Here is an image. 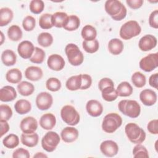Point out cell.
<instances>
[{
  "instance_id": "49",
  "label": "cell",
  "mask_w": 158,
  "mask_h": 158,
  "mask_svg": "<svg viewBox=\"0 0 158 158\" xmlns=\"http://www.w3.org/2000/svg\"><path fill=\"white\" fill-rule=\"evenodd\" d=\"M81 86L80 89H88L92 84V78L88 74H81Z\"/></svg>"
},
{
  "instance_id": "24",
  "label": "cell",
  "mask_w": 158,
  "mask_h": 158,
  "mask_svg": "<svg viewBox=\"0 0 158 158\" xmlns=\"http://www.w3.org/2000/svg\"><path fill=\"white\" fill-rule=\"evenodd\" d=\"M123 42L118 38H112L108 43V50L114 56L120 54L123 50Z\"/></svg>"
},
{
  "instance_id": "18",
  "label": "cell",
  "mask_w": 158,
  "mask_h": 158,
  "mask_svg": "<svg viewBox=\"0 0 158 158\" xmlns=\"http://www.w3.org/2000/svg\"><path fill=\"white\" fill-rule=\"evenodd\" d=\"M78 135V131L77 128L72 127H67L61 131L60 137L65 143H70L77 139Z\"/></svg>"
},
{
  "instance_id": "50",
  "label": "cell",
  "mask_w": 158,
  "mask_h": 158,
  "mask_svg": "<svg viewBox=\"0 0 158 158\" xmlns=\"http://www.w3.org/2000/svg\"><path fill=\"white\" fill-rule=\"evenodd\" d=\"M110 86L114 87V81L109 78H102L98 83V87L100 91H102L104 88Z\"/></svg>"
},
{
  "instance_id": "53",
  "label": "cell",
  "mask_w": 158,
  "mask_h": 158,
  "mask_svg": "<svg viewBox=\"0 0 158 158\" xmlns=\"http://www.w3.org/2000/svg\"><path fill=\"white\" fill-rule=\"evenodd\" d=\"M149 84L151 86L157 89L158 88V73H156L151 75L149 78Z\"/></svg>"
},
{
  "instance_id": "17",
  "label": "cell",
  "mask_w": 158,
  "mask_h": 158,
  "mask_svg": "<svg viewBox=\"0 0 158 158\" xmlns=\"http://www.w3.org/2000/svg\"><path fill=\"white\" fill-rule=\"evenodd\" d=\"M86 109L89 115L96 117L102 114L103 112V106L99 101L96 99H91L87 102L86 104Z\"/></svg>"
},
{
  "instance_id": "34",
  "label": "cell",
  "mask_w": 158,
  "mask_h": 158,
  "mask_svg": "<svg viewBox=\"0 0 158 158\" xmlns=\"http://www.w3.org/2000/svg\"><path fill=\"white\" fill-rule=\"evenodd\" d=\"M80 24V20L78 17L75 15H70L68 17L67 22L63 27L67 31H75L77 30Z\"/></svg>"
},
{
  "instance_id": "9",
  "label": "cell",
  "mask_w": 158,
  "mask_h": 158,
  "mask_svg": "<svg viewBox=\"0 0 158 158\" xmlns=\"http://www.w3.org/2000/svg\"><path fill=\"white\" fill-rule=\"evenodd\" d=\"M141 70L150 72L158 67V53H151L142 58L139 63Z\"/></svg>"
},
{
  "instance_id": "25",
  "label": "cell",
  "mask_w": 158,
  "mask_h": 158,
  "mask_svg": "<svg viewBox=\"0 0 158 158\" xmlns=\"http://www.w3.org/2000/svg\"><path fill=\"white\" fill-rule=\"evenodd\" d=\"M81 82V74L72 76L67 80L65 86L70 91H77L80 89Z\"/></svg>"
},
{
  "instance_id": "27",
  "label": "cell",
  "mask_w": 158,
  "mask_h": 158,
  "mask_svg": "<svg viewBox=\"0 0 158 158\" xmlns=\"http://www.w3.org/2000/svg\"><path fill=\"white\" fill-rule=\"evenodd\" d=\"M14 109L18 114L23 115L31 110V105L30 102L27 99H19L15 103Z\"/></svg>"
},
{
  "instance_id": "35",
  "label": "cell",
  "mask_w": 158,
  "mask_h": 158,
  "mask_svg": "<svg viewBox=\"0 0 158 158\" xmlns=\"http://www.w3.org/2000/svg\"><path fill=\"white\" fill-rule=\"evenodd\" d=\"M101 91L102 98L105 101H108V102L114 101L118 97V94H117L116 89H115L114 87H112V86L107 87L106 88H104Z\"/></svg>"
},
{
  "instance_id": "43",
  "label": "cell",
  "mask_w": 158,
  "mask_h": 158,
  "mask_svg": "<svg viewBox=\"0 0 158 158\" xmlns=\"http://www.w3.org/2000/svg\"><path fill=\"white\" fill-rule=\"evenodd\" d=\"M62 84L60 81L55 77H51L48 78L46 82V88L52 92L59 91L61 88Z\"/></svg>"
},
{
  "instance_id": "7",
  "label": "cell",
  "mask_w": 158,
  "mask_h": 158,
  "mask_svg": "<svg viewBox=\"0 0 158 158\" xmlns=\"http://www.w3.org/2000/svg\"><path fill=\"white\" fill-rule=\"evenodd\" d=\"M60 116L62 120L70 126L77 125L80 120L79 113L71 105H66L62 107L60 110Z\"/></svg>"
},
{
  "instance_id": "15",
  "label": "cell",
  "mask_w": 158,
  "mask_h": 158,
  "mask_svg": "<svg viewBox=\"0 0 158 158\" xmlns=\"http://www.w3.org/2000/svg\"><path fill=\"white\" fill-rule=\"evenodd\" d=\"M47 64L50 69L54 71H60L62 70L65 66V60L59 54H54L49 56Z\"/></svg>"
},
{
  "instance_id": "52",
  "label": "cell",
  "mask_w": 158,
  "mask_h": 158,
  "mask_svg": "<svg viewBox=\"0 0 158 158\" xmlns=\"http://www.w3.org/2000/svg\"><path fill=\"white\" fill-rule=\"evenodd\" d=\"M143 0H127L126 3L127 5L133 9H138L140 8L143 4Z\"/></svg>"
},
{
  "instance_id": "51",
  "label": "cell",
  "mask_w": 158,
  "mask_h": 158,
  "mask_svg": "<svg viewBox=\"0 0 158 158\" xmlns=\"http://www.w3.org/2000/svg\"><path fill=\"white\" fill-rule=\"evenodd\" d=\"M147 129L151 134H158V120L154 119L151 120L147 125Z\"/></svg>"
},
{
  "instance_id": "13",
  "label": "cell",
  "mask_w": 158,
  "mask_h": 158,
  "mask_svg": "<svg viewBox=\"0 0 158 158\" xmlns=\"http://www.w3.org/2000/svg\"><path fill=\"white\" fill-rule=\"evenodd\" d=\"M157 43V38L152 35H146L141 37L138 43V46L142 51H148L154 48Z\"/></svg>"
},
{
  "instance_id": "42",
  "label": "cell",
  "mask_w": 158,
  "mask_h": 158,
  "mask_svg": "<svg viewBox=\"0 0 158 158\" xmlns=\"http://www.w3.org/2000/svg\"><path fill=\"white\" fill-rule=\"evenodd\" d=\"M133 156L135 158H149V153L145 146L141 144H136L133 149Z\"/></svg>"
},
{
  "instance_id": "55",
  "label": "cell",
  "mask_w": 158,
  "mask_h": 158,
  "mask_svg": "<svg viewBox=\"0 0 158 158\" xmlns=\"http://www.w3.org/2000/svg\"><path fill=\"white\" fill-rule=\"evenodd\" d=\"M48 157V156L47 155H46L45 154H44V153H43V152H37L35 155H34L33 156V157L35 158V157H38V158H41V157Z\"/></svg>"
},
{
  "instance_id": "54",
  "label": "cell",
  "mask_w": 158,
  "mask_h": 158,
  "mask_svg": "<svg viewBox=\"0 0 158 158\" xmlns=\"http://www.w3.org/2000/svg\"><path fill=\"white\" fill-rule=\"evenodd\" d=\"M1 125V137L7 133L9 130V125L7 121L4 120H0Z\"/></svg>"
},
{
  "instance_id": "36",
  "label": "cell",
  "mask_w": 158,
  "mask_h": 158,
  "mask_svg": "<svg viewBox=\"0 0 158 158\" xmlns=\"http://www.w3.org/2000/svg\"><path fill=\"white\" fill-rule=\"evenodd\" d=\"M2 144L8 149H14L19 145V138L15 134H9L3 139Z\"/></svg>"
},
{
  "instance_id": "6",
  "label": "cell",
  "mask_w": 158,
  "mask_h": 158,
  "mask_svg": "<svg viewBox=\"0 0 158 158\" xmlns=\"http://www.w3.org/2000/svg\"><path fill=\"white\" fill-rule=\"evenodd\" d=\"M65 52L68 61L72 65L78 66L83 63L84 56L78 46L75 44H68L65 48Z\"/></svg>"
},
{
  "instance_id": "38",
  "label": "cell",
  "mask_w": 158,
  "mask_h": 158,
  "mask_svg": "<svg viewBox=\"0 0 158 158\" xmlns=\"http://www.w3.org/2000/svg\"><path fill=\"white\" fill-rule=\"evenodd\" d=\"M82 46L83 49L86 52L93 54L98 51L99 48V43L96 39L92 41L84 40L82 43Z\"/></svg>"
},
{
  "instance_id": "14",
  "label": "cell",
  "mask_w": 158,
  "mask_h": 158,
  "mask_svg": "<svg viewBox=\"0 0 158 158\" xmlns=\"http://www.w3.org/2000/svg\"><path fill=\"white\" fill-rule=\"evenodd\" d=\"M20 128L24 133H34L38 128V122L33 117H27L20 122Z\"/></svg>"
},
{
  "instance_id": "46",
  "label": "cell",
  "mask_w": 158,
  "mask_h": 158,
  "mask_svg": "<svg viewBox=\"0 0 158 158\" xmlns=\"http://www.w3.org/2000/svg\"><path fill=\"white\" fill-rule=\"evenodd\" d=\"M12 116V110L10 106L6 104L0 106V120L8 121Z\"/></svg>"
},
{
  "instance_id": "47",
  "label": "cell",
  "mask_w": 158,
  "mask_h": 158,
  "mask_svg": "<svg viewBox=\"0 0 158 158\" xmlns=\"http://www.w3.org/2000/svg\"><path fill=\"white\" fill-rule=\"evenodd\" d=\"M30 155L28 150L20 148L17 149H15L12 154V157L13 158H30Z\"/></svg>"
},
{
  "instance_id": "20",
  "label": "cell",
  "mask_w": 158,
  "mask_h": 158,
  "mask_svg": "<svg viewBox=\"0 0 158 158\" xmlns=\"http://www.w3.org/2000/svg\"><path fill=\"white\" fill-rule=\"evenodd\" d=\"M56 118L52 113H46L43 114L40 119V125L44 130H52L56 125Z\"/></svg>"
},
{
  "instance_id": "12",
  "label": "cell",
  "mask_w": 158,
  "mask_h": 158,
  "mask_svg": "<svg viewBox=\"0 0 158 158\" xmlns=\"http://www.w3.org/2000/svg\"><path fill=\"white\" fill-rule=\"evenodd\" d=\"M35 46L33 44L28 40H25L20 43L17 47V51L19 56L24 59H30L35 51Z\"/></svg>"
},
{
  "instance_id": "16",
  "label": "cell",
  "mask_w": 158,
  "mask_h": 158,
  "mask_svg": "<svg viewBox=\"0 0 158 158\" xmlns=\"http://www.w3.org/2000/svg\"><path fill=\"white\" fill-rule=\"evenodd\" d=\"M157 94L151 89H144L139 94V99L141 102L147 106H151L157 102Z\"/></svg>"
},
{
  "instance_id": "1",
  "label": "cell",
  "mask_w": 158,
  "mask_h": 158,
  "mask_svg": "<svg viewBox=\"0 0 158 158\" xmlns=\"http://www.w3.org/2000/svg\"><path fill=\"white\" fill-rule=\"evenodd\" d=\"M104 9L108 15L115 21H120L125 18L127 10L125 6L117 0H107L104 4Z\"/></svg>"
},
{
  "instance_id": "44",
  "label": "cell",
  "mask_w": 158,
  "mask_h": 158,
  "mask_svg": "<svg viewBox=\"0 0 158 158\" xmlns=\"http://www.w3.org/2000/svg\"><path fill=\"white\" fill-rule=\"evenodd\" d=\"M29 8L33 14H39L43 11L44 3L42 0H32L30 2Z\"/></svg>"
},
{
  "instance_id": "39",
  "label": "cell",
  "mask_w": 158,
  "mask_h": 158,
  "mask_svg": "<svg viewBox=\"0 0 158 158\" xmlns=\"http://www.w3.org/2000/svg\"><path fill=\"white\" fill-rule=\"evenodd\" d=\"M39 25L44 30L50 29L54 27L52 23V14L46 13L41 15L39 19Z\"/></svg>"
},
{
  "instance_id": "32",
  "label": "cell",
  "mask_w": 158,
  "mask_h": 158,
  "mask_svg": "<svg viewBox=\"0 0 158 158\" xmlns=\"http://www.w3.org/2000/svg\"><path fill=\"white\" fill-rule=\"evenodd\" d=\"M117 92L118 96L127 97L130 96L133 91V87L127 81L121 82L117 87Z\"/></svg>"
},
{
  "instance_id": "31",
  "label": "cell",
  "mask_w": 158,
  "mask_h": 158,
  "mask_svg": "<svg viewBox=\"0 0 158 158\" xmlns=\"http://www.w3.org/2000/svg\"><path fill=\"white\" fill-rule=\"evenodd\" d=\"M81 35L85 41H92L96 39L97 36V31L92 25H86L83 27L81 31Z\"/></svg>"
},
{
  "instance_id": "40",
  "label": "cell",
  "mask_w": 158,
  "mask_h": 158,
  "mask_svg": "<svg viewBox=\"0 0 158 158\" xmlns=\"http://www.w3.org/2000/svg\"><path fill=\"white\" fill-rule=\"evenodd\" d=\"M131 81L136 88L143 87L146 82L145 75L140 72H136L131 75Z\"/></svg>"
},
{
  "instance_id": "56",
  "label": "cell",
  "mask_w": 158,
  "mask_h": 158,
  "mask_svg": "<svg viewBox=\"0 0 158 158\" xmlns=\"http://www.w3.org/2000/svg\"><path fill=\"white\" fill-rule=\"evenodd\" d=\"M1 44H2V43H3V41H4V40H5V39H4V35H3V33L1 31Z\"/></svg>"
},
{
  "instance_id": "10",
  "label": "cell",
  "mask_w": 158,
  "mask_h": 158,
  "mask_svg": "<svg viewBox=\"0 0 158 158\" xmlns=\"http://www.w3.org/2000/svg\"><path fill=\"white\" fill-rule=\"evenodd\" d=\"M53 103L52 95L48 92H41L36 98V105L41 110L49 109Z\"/></svg>"
},
{
  "instance_id": "21",
  "label": "cell",
  "mask_w": 158,
  "mask_h": 158,
  "mask_svg": "<svg viewBox=\"0 0 158 158\" xmlns=\"http://www.w3.org/2000/svg\"><path fill=\"white\" fill-rule=\"evenodd\" d=\"M43 75L42 69L37 66H30L25 69V77L27 79L36 81L41 79Z\"/></svg>"
},
{
  "instance_id": "22",
  "label": "cell",
  "mask_w": 158,
  "mask_h": 158,
  "mask_svg": "<svg viewBox=\"0 0 158 158\" xmlns=\"http://www.w3.org/2000/svg\"><path fill=\"white\" fill-rule=\"evenodd\" d=\"M20 141L22 144L33 148L37 145L39 141V136L35 132L32 133H22L20 138Z\"/></svg>"
},
{
  "instance_id": "41",
  "label": "cell",
  "mask_w": 158,
  "mask_h": 158,
  "mask_svg": "<svg viewBox=\"0 0 158 158\" xmlns=\"http://www.w3.org/2000/svg\"><path fill=\"white\" fill-rule=\"evenodd\" d=\"M45 56V52L43 49L38 47H35L34 52L30 58V60L34 64H41L44 61Z\"/></svg>"
},
{
  "instance_id": "4",
  "label": "cell",
  "mask_w": 158,
  "mask_h": 158,
  "mask_svg": "<svg viewBox=\"0 0 158 158\" xmlns=\"http://www.w3.org/2000/svg\"><path fill=\"white\" fill-rule=\"evenodd\" d=\"M122 124V118L120 115L115 112L107 114L102 122V130L107 133L115 132Z\"/></svg>"
},
{
  "instance_id": "26",
  "label": "cell",
  "mask_w": 158,
  "mask_h": 158,
  "mask_svg": "<svg viewBox=\"0 0 158 158\" xmlns=\"http://www.w3.org/2000/svg\"><path fill=\"white\" fill-rule=\"evenodd\" d=\"M1 60L4 65L7 67L12 66L16 63L17 56L13 51L6 49L2 52Z\"/></svg>"
},
{
  "instance_id": "11",
  "label": "cell",
  "mask_w": 158,
  "mask_h": 158,
  "mask_svg": "<svg viewBox=\"0 0 158 158\" xmlns=\"http://www.w3.org/2000/svg\"><path fill=\"white\" fill-rule=\"evenodd\" d=\"M100 150L103 155L106 157H112L117 154L118 146L117 144L112 140H106L101 143Z\"/></svg>"
},
{
  "instance_id": "30",
  "label": "cell",
  "mask_w": 158,
  "mask_h": 158,
  "mask_svg": "<svg viewBox=\"0 0 158 158\" xmlns=\"http://www.w3.org/2000/svg\"><path fill=\"white\" fill-rule=\"evenodd\" d=\"M18 92L23 96H28L33 94L35 91L34 85L26 81H23L20 82L17 85Z\"/></svg>"
},
{
  "instance_id": "45",
  "label": "cell",
  "mask_w": 158,
  "mask_h": 158,
  "mask_svg": "<svg viewBox=\"0 0 158 158\" xmlns=\"http://www.w3.org/2000/svg\"><path fill=\"white\" fill-rule=\"evenodd\" d=\"M35 25L36 20L31 15H27L23 19L22 22V27L25 31H32L35 28Z\"/></svg>"
},
{
  "instance_id": "5",
  "label": "cell",
  "mask_w": 158,
  "mask_h": 158,
  "mask_svg": "<svg viewBox=\"0 0 158 158\" xmlns=\"http://www.w3.org/2000/svg\"><path fill=\"white\" fill-rule=\"evenodd\" d=\"M141 28L136 20H129L122 25L119 35L121 38L128 40L140 34Z\"/></svg>"
},
{
  "instance_id": "37",
  "label": "cell",
  "mask_w": 158,
  "mask_h": 158,
  "mask_svg": "<svg viewBox=\"0 0 158 158\" xmlns=\"http://www.w3.org/2000/svg\"><path fill=\"white\" fill-rule=\"evenodd\" d=\"M38 44L44 48L50 46L53 43V37L51 34L48 32L41 33L37 38Z\"/></svg>"
},
{
  "instance_id": "28",
  "label": "cell",
  "mask_w": 158,
  "mask_h": 158,
  "mask_svg": "<svg viewBox=\"0 0 158 158\" xmlns=\"http://www.w3.org/2000/svg\"><path fill=\"white\" fill-rule=\"evenodd\" d=\"M14 13L10 8H1L0 9V26L4 27L7 25L12 21Z\"/></svg>"
},
{
  "instance_id": "2",
  "label": "cell",
  "mask_w": 158,
  "mask_h": 158,
  "mask_svg": "<svg viewBox=\"0 0 158 158\" xmlns=\"http://www.w3.org/2000/svg\"><path fill=\"white\" fill-rule=\"evenodd\" d=\"M125 134L128 139L134 144H141L146 139V133L135 123H128L125 127Z\"/></svg>"
},
{
  "instance_id": "48",
  "label": "cell",
  "mask_w": 158,
  "mask_h": 158,
  "mask_svg": "<svg viewBox=\"0 0 158 158\" xmlns=\"http://www.w3.org/2000/svg\"><path fill=\"white\" fill-rule=\"evenodd\" d=\"M149 24L152 28H158V10L157 9L152 12L149 15Z\"/></svg>"
},
{
  "instance_id": "3",
  "label": "cell",
  "mask_w": 158,
  "mask_h": 158,
  "mask_svg": "<svg viewBox=\"0 0 158 158\" xmlns=\"http://www.w3.org/2000/svg\"><path fill=\"white\" fill-rule=\"evenodd\" d=\"M118 107L123 114L133 118H137L141 112V106L135 100H122L118 102Z\"/></svg>"
},
{
  "instance_id": "33",
  "label": "cell",
  "mask_w": 158,
  "mask_h": 158,
  "mask_svg": "<svg viewBox=\"0 0 158 158\" xmlns=\"http://www.w3.org/2000/svg\"><path fill=\"white\" fill-rule=\"evenodd\" d=\"M22 31L17 25H11L7 30L8 38L13 41H18L22 38Z\"/></svg>"
},
{
  "instance_id": "23",
  "label": "cell",
  "mask_w": 158,
  "mask_h": 158,
  "mask_svg": "<svg viewBox=\"0 0 158 158\" xmlns=\"http://www.w3.org/2000/svg\"><path fill=\"white\" fill-rule=\"evenodd\" d=\"M69 15L64 12H56L52 14V23L57 28H63L66 24Z\"/></svg>"
},
{
  "instance_id": "8",
  "label": "cell",
  "mask_w": 158,
  "mask_h": 158,
  "mask_svg": "<svg viewBox=\"0 0 158 158\" xmlns=\"http://www.w3.org/2000/svg\"><path fill=\"white\" fill-rule=\"evenodd\" d=\"M60 136L55 131L47 132L41 139V146L44 150L48 152H53L60 143Z\"/></svg>"
},
{
  "instance_id": "29",
  "label": "cell",
  "mask_w": 158,
  "mask_h": 158,
  "mask_svg": "<svg viewBox=\"0 0 158 158\" xmlns=\"http://www.w3.org/2000/svg\"><path fill=\"white\" fill-rule=\"evenodd\" d=\"M22 78V73L21 71L17 68L9 70L6 74V79L10 83H19L21 81Z\"/></svg>"
},
{
  "instance_id": "19",
  "label": "cell",
  "mask_w": 158,
  "mask_h": 158,
  "mask_svg": "<svg viewBox=\"0 0 158 158\" xmlns=\"http://www.w3.org/2000/svg\"><path fill=\"white\" fill-rule=\"evenodd\" d=\"M17 97V92L15 88L11 86L6 85L0 90V100L2 102H10Z\"/></svg>"
}]
</instances>
